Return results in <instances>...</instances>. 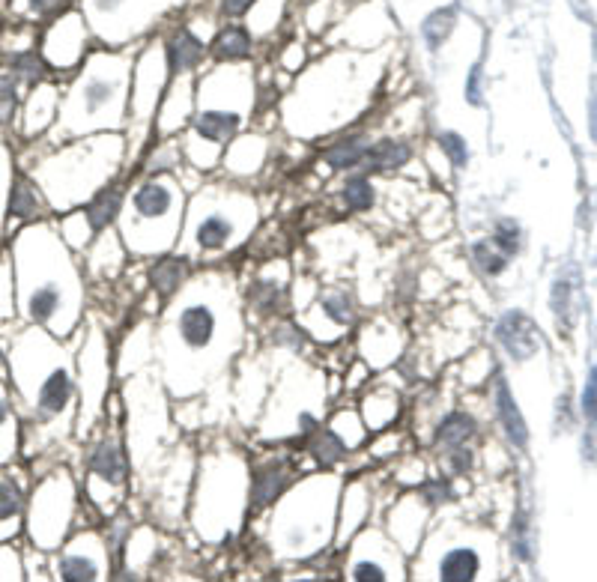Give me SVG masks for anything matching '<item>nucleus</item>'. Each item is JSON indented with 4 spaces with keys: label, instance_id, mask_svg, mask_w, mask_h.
I'll list each match as a JSON object with an SVG mask.
<instances>
[{
    "label": "nucleus",
    "instance_id": "nucleus-48",
    "mask_svg": "<svg viewBox=\"0 0 597 582\" xmlns=\"http://www.w3.org/2000/svg\"><path fill=\"white\" fill-rule=\"evenodd\" d=\"M451 21H454V18H451L448 9H445V12H442V9L433 12V15L424 21V36H427V42H430V45H442V39H445L448 30H451Z\"/></svg>",
    "mask_w": 597,
    "mask_h": 582
},
{
    "label": "nucleus",
    "instance_id": "nucleus-44",
    "mask_svg": "<svg viewBox=\"0 0 597 582\" xmlns=\"http://www.w3.org/2000/svg\"><path fill=\"white\" fill-rule=\"evenodd\" d=\"M15 272H12V263L9 260H0V320H12L15 314Z\"/></svg>",
    "mask_w": 597,
    "mask_h": 582
},
{
    "label": "nucleus",
    "instance_id": "nucleus-20",
    "mask_svg": "<svg viewBox=\"0 0 597 582\" xmlns=\"http://www.w3.org/2000/svg\"><path fill=\"white\" fill-rule=\"evenodd\" d=\"M293 481H296V466H293L290 454L272 451L266 457H254L251 460V514H248V520L269 511Z\"/></svg>",
    "mask_w": 597,
    "mask_h": 582
},
{
    "label": "nucleus",
    "instance_id": "nucleus-34",
    "mask_svg": "<svg viewBox=\"0 0 597 582\" xmlns=\"http://www.w3.org/2000/svg\"><path fill=\"white\" fill-rule=\"evenodd\" d=\"M24 514H27V496L21 481L12 475H0V541L15 538Z\"/></svg>",
    "mask_w": 597,
    "mask_h": 582
},
{
    "label": "nucleus",
    "instance_id": "nucleus-27",
    "mask_svg": "<svg viewBox=\"0 0 597 582\" xmlns=\"http://www.w3.org/2000/svg\"><path fill=\"white\" fill-rule=\"evenodd\" d=\"M192 272H195V266H192L183 254H177V251L150 260L147 287H150V293L156 296V308H159V311L177 296V290L192 278Z\"/></svg>",
    "mask_w": 597,
    "mask_h": 582
},
{
    "label": "nucleus",
    "instance_id": "nucleus-30",
    "mask_svg": "<svg viewBox=\"0 0 597 582\" xmlns=\"http://www.w3.org/2000/svg\"><path fill=\"white\" fill-rule=\"evenodd\" d=\"M126 192H129V174L117 177L114 183H108L93 200H87V203L81 206L96 236H99L102 230H108V227L117 224V218H120V212H123V203H126Z\"/></svg>",
    "mask_w": 597,
    "mask_h": 582
},
{
    "label": "nucleus",
    "instance_id": "nucleus-38",
    "mask_svg": "<svg viewBox=\"0 0 597 582\" xmlns=\"http://www.w3.org/2000/svg\"><path fill=\"white\" fill-rule=\"evenodd\" d=\"M54 114H57V93L51 87H42L36 84L30 99H27V108H24V135L27 138H36L42 135L45 129H51L54 123Z\"/></svg>",
    "mask_w": 597,
    "mask_h": 582
},
{
    "label": "nucleus",
    "instance_id": "nucleus-1",
    "mask_svg": "<svg viewBox=\"0 0 597 582\" xmlns=\"http://www.w3.org/2000/svg\"><path fill=\"white\" fill-rule=\"evenodd\" d=\"M245 344L242 287L224 263L195 269L156 317V371L174 400L227 386Z\"/></svg>",
    "mask_w": 597,
    "mask_h": 582
},
{
    "label": "nucleus",
    "instance_id": "nucleus-42",
    "mask_svg": "<svg viewBox=\"0 0 597 582\" xmlns=\"http://www.w3.org/2000/svg\"><path fill=\"white\" fill-rule=\"evenodd\" d=\"M18 448V418L9 403V391L0 383V466H6L15 457Z\"/></svg>",
    "mask_w": 597,
    "mask_h": 582
},
{
    "label": "nucleus",
    "instance_id": "nucleus-29",
    "mask_svg": "<svg viewBox=\"0 0 597 582\" xmlns=\"http://www.w3.org/2000/svg\"><path fill=\"white\" fill-rule=\"evenodd\" d=\"M126 260H129V251L123 245L117 224L102 230L87 248V272L99 281H114L120 272H126Z\"/></svg>",
    "mask_w": 597,
    "mask_h": 582
},
{
    "label": "nucleus",
    "instance_id": "nucleus-21",
    "mask_svg": "<svg viewBox=\"0 0 597 582\" xmlns=\"http://www.w3.org/2000/svg\"><path fill=\"white\" fill-rule=\"evenodd\" d=\"M403 347H406V335L392 317H374L368 320L362 329H359V338H356V353L359 359L374 371H389L395 362H400L403 356Z\"/></svg>",
    "mask_w": 597,
    "mask_h": 582
},
{
    "label": "nucleus",
    "instance_id": "nucleus-49",
    "mask_svg": "<svg viewBox=\"0 0 597 582\" xmlns=\"http://www.w3.org/2000/svg\"><path fill=\"white\" fill-rule=\"evenodd\" d=\"M27 3L36 18H57L69 6V0H27Z\"/></svg>",
    "mask_w": 597,
    "mask_h": 582
},
{
    "label": "nucleus",
    "instance_id": "nucleus-33",
    "mask_svg": "<svg viewBox=\"0 0 597 582\" xmlns=\"http://www.w3.org/2000/svg\"><path fill=\"white\" fill-rule=\"evenodd\" d=\"M478 436V421L472 412L466 409H451L445 412L436 427H433V448L442 451V448H457V445H469L472 439Z\"/></svg>",
    "mask_w": 597,
    "mask_h": 582
},
{
    "label": "nucleus",
    "instance_id": "nucleus-25",
    "mask_svg": "<svg viewBox=\"0 0 597 582\" xmlns=\"http://www.w3.org/2000/svg\"><path fill=\"white\" fill-rule=\"evenodd\" d=\"M150 365H156V317H144L132 323V329L126 332L117 350L114 371H117V380H126Z\"/></svg>",
    "mask_w": 597,
    "mask_h": 582
},
{
    "label": "nucleus",
    "instance_id": "nucleus-41",
    "mask_svg": "<svg viewBox=\"0 0 597 582\" xmlns=\"http://www.w3.org/2000/svg\"><path fill=\"white\" fill-rule=\"evenodd\" d=\"M9 69H12L9 75H12L15 81H24V84L36 87V84L45 81L51 63H48L45 54H39L36 48H24V51H18V54L9 57Z\"/></svg>",
    "mask_w": 597,
    "mask_h": 582
},
{
    "label": "nucleus",
    "instance_id": "nucleus-39",
    "mask_svg": "<svg viewBox=\"0 0 597 582\" xmlns=\"http://www.w3.org/2000/svg\"><path fill=\"white\" fill-rule=\"evenodd\" d=\"M326 427L344 442V448L347 451H359L368 439H371V430L365 427V418H362V412L359 409H353V406H341V409H335L329 418H326Z\"/></svg>",
    "mask_w": 597,
    "mask_h": 582
},
{
    "label": "nucleus",
    "instance_id": "nucleus-13",
    "mask_svg": "<svg viewBox=\"0 0 597 582\" xmlns=\"http://www.w3.org/2000/svg\"><path fill=\"white\" fill-rule=\"evenodd\" d=\"M108 421L102 427V433L87 445L84 451V496L87 502L102 514L111 517L117 511L126 508L135 484V466H132V454L126 445V433L120 430L117 418H102Z\"/></svg>",
    "mask_w": 597,
    "mask_h": 582
},
{
    "label": "nucleus",
    "instance_id": "nucleus-9",
    "mask_svg": "<svg viewBox=\"0 0 597 582\" xmlns=\"http://www.w3.org/2000/svg\"><path fill=\"white\" fill-rule=\"evenodd\" d=\"M129 99H132V72L123 57H102L69 93L57 138L75 141L102 132H126L129 126Z\"/></svg>",
    "mask_w": 597,
    "mask_h": 582
},
{
    "label": "nucleus",
    "instance_id": "nucleus-8",
    "mask_svg": "<svg viewBox=\"0 0 597 582\" xmlns=\"http://www.w3.org/2000/svg\"><path fill=\"white\" fill-rule=\"evenodd\" d=\"M189 189L180 171L171 174H132L117 230L129 257L153 260L171 254L183 233Z\"/></svg>",
    "mask_w": 597,
    "mask_h": 582
},
{
    "label": "nucleus",
    "instance_id": "nucleus-17",
    "mask_svg": "<svg viewBox=\"0 0 597 582\" xmlns=\"http://www.w3.org/2000/svg\"><path fill=\"white\" fill-rule=\"evenodd\" d=\"M51 574L54 580L63 582L111 580L114 559H111L102 529H81L69 541H63L60 550H54Z\"/></svg>",
    "mask_w": 597,
    "mask_h": 582
},
{
    "label": "nucleus",
    "instance_id": "nucleus-50",
    "mask_svg": "<svg viewBox=\"0 0 597 582\" xmlns=\"http://www.w3.org/2000/svg\"><path fill=\"white\" fill-rule=\"evenodd\" d=\"M254 3H257V0H221V15L239 18V15H245V12H251Z\"/></svg>",
    "mask_w": 597,
    "mask_h": 582
},
{
    "label": "nucleus",
    "instance_id": "nucleus-43",
    "mask_svg": "<svg viewBox=\"0 0 597 582\" xmlns=\"http://www.w3.org/2000/svg\"><path fill=\"white\" fill-rule=\"evenodd\" d=\"M472 260H475L484 272H490V275H499V272L508 266V254H505L493 239L475 242V245H472Z\"/></svg>",
    "mask_w": 597,
    "mask_h": 582
},
{
    "label": "nucleus",
    "instance_id": "nucleus-16",
    "mask_svg": "<svg viewBox=\"0 0 597 582\" xmlns=\"http://www.w3.org/2000/svg\"><path fill=\"white\" fill-rule=\"evenodd\" d=\"M350 582H392L409 577V556L389 538L383 526H365L347 541L341 568Z\"/></svg>",
    "mask_w": 597,
    "mask_h": 582
},
{
    "label": "nucleus",
    "instance_id": "nucleus-46",
    "mask_svg": "<svg viewBox=\"0 0 597 582\" xmlns=\"http://www.w3.org/2000/svg\"><path fill=\"white\" fill-rule=\"evenodd\" d=\"M424 478H427V475H424V460H421L418 454H409V457H403L398 466H395V481H398V484L418 487Z\"/></svg>",
    "mask_w": 597,
    "mask_h": 582
},
{
    "label": "nucleus",
    "instance_id": "nucleus-15",
    "mask_svg": "<svg viewBox=\"0 0 597 582\" xmlns=\"http://www.w3.org/2000/svg\"><path fill=\"white\" fill-rule=\"evenodd\" d=\"M78 374V433H90L102 418L111 397V380L117 377L111 362V341L102 326H87V335H81V350L75 359Z\"/></svg>",
    "mask_w": 597,
    "mask_h": 582
},
{
    "label": "nucleus",
    "instance_id": "nucleus-32",
    "mask_svg": "<svg viewBox=\"0 0 597 582\" xmlns=\"http://www.w3.org/2000/svg\"><path fill=\"white\" fill-rule=\"evenodd\" d=\"M81 45H84V33H81V21L78 18H63L54 24V30L48 33L45 42V60L54 66H72L81 57Z\"/></svg>",
    "mask_w": 597,
    "mask_h": 582
},
{
    "label": "nucleus",
    "instance_id": "nucleus-22",
    "mask_svg": "<svg viewBox=\"0 0 597 582\" xmlns=\"http://www.w3.org/2000/svg\"><path fill=\"white\" fill-rule=\"evenodd\" d=\"M430 520H433V508L415 490H409L386 511L383 529L389 532V538L398 544L400 550L412 559L418 544L424 541V532H427Z\"/></svg>",
    "mask_w": 597,
    "mask_h": 582
},
{
    "label": "nucleus",
    "instance_id": "nucleus-18",
    "mask_svg": "<svg viewBox=\"0 0 597 582\" xmlns=\"http://www.w3.org/2000/svg\"><path fill=\"white\" fill-rule=\"evenodd\" d=\"M356 302L350 296V290L344 287H329L311 299V305H305L302 311H296V323L305 329V335L317 344H335L341 338H347V332H353L356 326Z\"/></svg>",
    "mask_w": 597,
    "mask_h": 582
},
{
    "label": "nucleus",
    "instance_id": "nucleus-35",
    "mask_svg": "<svg viewBox=\"0 0 597 582\" xmlns=\"http://www.w3.org/2000/svg\"><path fill=\"white\" fill-rule=\"evenodd\" d=\"M412 147L406 141L398 138H383V141H374L365 162L359 165L362 174H383V171H400L412 162Z\"/></svg>",
    "mask_w": 597,
    "mask_h": 582
},
{
    "label": "nucleus",
    "instance_id": "nucleus-47",
    "mask_svg": "<svg viewBox=\"0 0 597 582\" xmlns=\"http://www.w3.org/2000/svg\"><path fill=\"white\" fill-rule=\"evenodd\" d=\"M15 105H18V87L12 75H0V126L9 123L15 117Z\"/></svg>",
    "mask_w": 597,
    "mask_h": 582
},
{
    "label": "nucleus",
    "instance_id": "nucleus-3",
    "mask_svg": "<svg viewBox=\"0 0 597 582\" xmlns=\"http://www.w3.org/2000/svg\"><path fill=\"white\" fill-rule=\"evenodd\" d=\"M9 371L27 430L63 442L78 421V374L63 341L39 326L24 329L9 350Z\"/></svg>",
    "mask_w": 597,
    "mask_h": 582
},
{
    "label": "nucleus",
    "instance_id": "nucleus-19",
    "mask_svg": "<svg viewBox=\"0 0 597 582\" xmlns=\"http://www.w3.org/2000/svg\"><path fill=\"white\" fill-rule=\"evenodd\" d=\"M248 320H275L290 308V269L287 260H269L242 287Z\"/></svg>",
    "mask_w": 597,
    "mask_h": 582
},
{
    "label": "nucleus",
    "instance_id": "nucleus-36",
    "mask_svg": "<svg viewBox=\"0 0 597 582\" xmlns=\"http://www.w3.org/2000/svg\"><path fill=\"white\" fill-rule=\"evenodd\" d=\"M251 48H254V33L242 24H224L212 45H209V54L218 60V63H239V60H248L251 57Z\"/></svg>",
    "mask_w": 597,
    "mask_h": 582
},
{
    "label": "nucleus",
    "instance_id": "nucleus-14",
    "mask_svg": "<svg viewBox=\"0 0 597 582\" xmlns=\"http://www.w3.org/2000/svg\"><path fill=\"white\" fill-rule=\"evenodd\" d=\"M78 514V484L69 469L45 475L27 499V532L36 550L54 553L69 538Z\"/></svg>",
    "mask_w": 597,
    "mask_h": 582
},
{
    "label": "nucleus",
    "instance_id": "nucleus-40",
    "mask_svg": "<svg viewBox=\"0 0 597 582\" xmlns=\"http://www.w3.org/2000/svg\"><path fill=\"white\" fill-rule=\"evenodd\" d=\"M338 194H341V203H344L347 212H368L374 206V200H377V189H374L371 177L362 174V171L347 174V180H344V186H341Z\"/></svg>",
    "mask_w": 597,
    "mask_h": 582
},
{
    "label": "nucleus",
    "instance_id": "nucleus-23",
    "mask_svg": "<svg viewBox=\"0 0 597 582\" xmlns=\"http://www.w3.org/2000/svg\"><path fill=\"white\" fill-rule=\"evenodd\" d=\"M374 514V487L368 481V475L350 478L344 481L341 490V505H338V535H335V547H347V541L368 526V517Z\"/></svg>",
    "mask_w": 597,
    "mask_h": 582
},
{
    "label": "nucleus",
    "instance_id": "nucleus-24",
    "mask_svg": "<svg viewBox=\"0 0 597 582\" xmlns=\"http://www.w3.org/2000/svg\"><path fill=\"white\" fill-rule=\"evenodd\" d=\"M266 159H269V141L260 132H242L227 144L218 171L227 180L245 183L266 168Z\"/></svg>",
    "mask_w": 597,
    "mask_h": 582
},
{
    "label": "nucleus",
    "instance_id": "nucleus-7",
    "mask_svg": "<svg viewBox=\"0 0 597 582\" xmlns=\"http://www.w3.org/2000/svg\"><path fill=\"white\" fill-rule=\"evenodd\" d=\"M123 174H129L126 132H102L66 141L30 171L51 212L60 215L81 209L87 200H93Z\"/></svg>",
    "mask_w": 597,
    "mask_h": 582
},
{
    "label": "nucleus",
    "instance_id": "nucleus-6",
    "mask_svg": "<svg viewBox=\"0 0 597 582\" xmlns=\"http://www.w3.org/2000/svg\"><path fill=\"white\" fill-rule=\"evenodd\" d=\"M248 514H251V457L224 439L198 454L186 517L203 544L224 547L245 529Z\"/></svg>",
    "mask_w": 597,
    "mask_h": 582
},
{
    "label": "nucleus",
    "instance_id": "nucleus-51",
    "mask_svg": "<svg viewBox=\"0 0 597 582\" xmlns=\"http://www.w3.org/2000/svg\"><path fill=\"white\" fill-rule=\"evenodd\" d=\"M21 574V568H18V556L12 553V547L6 550V562H0V580H12V577H18Z\"/></svg>",
    "mask_w": 597,
    "mask_h": 582
},
{
    "label": "nucleus",
    "instance_id": "nucleus-45",
    "mask_svg": "<svg viewBox=\"0 0 597 582\" xmlns=\"http://www.w3.org/2000/svg\"><path fill=\"white\" fill-rule=\"evenodd\" d=\"M436 150L457 168V171H463L466 168V162H469V150H466V141L460 138V135H454V132H442L439 135V144H436Z\"/></svg>",
    "mask_w": 597,
    "mask_h": 582
},
{
    "label": "nucleus",
    "instance_id": "nucleus-26",
    "mask_svg": "<svg viewBox=\"0 0 597 582\" xmlns=\"http://www.w3.org/2000/svg\"><path fill=\"white\" fill-rule=\"evenodd\" d=\"M51 212L48 200L42 189L36 186V180L24 171H15L12 177V189H9V200H6V230L21 227V224H33L42 221Z\"/></svg>",
    "mask_w": 597,
    "mask_h": 582
},
{
    "label": "nucleus",
    "instance_id": "nucleus-2",
    "mask_svg": "<svg viewBox=\"0 0 597 582\" xmlns=\"http://www.w3.org/2000/svg\"><path fill=\"white\" fill-rule=\"evenodd\" d=\"M18 311L30 326L66 341L84 320V272L57 224L33 221L12 242Z\"/></svg>",
    "mask_w": 597,
    "mask_h": 582
},
{
    "label": "nucleus",
    "instance_id": "nucleus-4",
    "mask_svg": "<svg viewBox=\"0 0 597 582\" xmlns=\"http://www.w3.org/2000/svg\"><path fill=\"white\" fill-rule=\"evenodd\" d=\"M344 475L335 469H317L296 478L266 517V550L278 565L311 562L326 550H335L338 505Z\"/></svg>",
    "mask_w": 597,
    "mask_h": 582
},
{
    "label": "nucleus",
    "instance_id": "nucleus-31",
    "mask_svg": "<svg viewBox=\"0 0 597 582\" xmlns=\"http://www.w3.org/2000/svg\"><path fill=\"white\" fill-rule=\"evenodd\" d=\"M206 54V45L192 27H177L168 42H165V60H168V72L171 78L177 75H189Z\"/></svg>",
    "mask_w": 597,
    "mask_h": 582
},
{
    "label": "nucleus",
    "instance_id": "nucleus-37",
    "mask_svg": "<svg viewBox=\"0 0 597 582\" xmlns=\"http://www.w3.org/2000/svg\"><path fill=\"white\" fill-rule=\"evenodd\" d=\"M371 144H374L371 135H365V132H347V138H341V141H335V144H329L323 150V159L335 171H359V165L365 162Z\"/></svg>",
    "mask_w": 597,
    "mask_h": 582
},
{
    "label": "nucleus",
    "instance_id": "nucleus-11",
    "mask_svg": "<svg viewBox=\"0 0 597 582\" xmlns=\"http://www.w3.org/2000/svg\"><path fill=\"white\" fill-rule=\"evenodd\" d=\"M326 374L308 359H293L290 368L278 377L275 388L266 397L263 418L257 424V436L263 442H302L323 427L326 415Z\"/></svg>",
    "mask_w": 597,
    "mask_h": 582
},
{
    "label": "nucleus",
    "instance_id": "nucleus-28",
    "mask_svg": "<svg viewBox=\"0 0 597 582\" xmlns=\"http://www.w3.org/2000/svg\"><path fill=\"white\" fill-rule=\"evenodd\" d=\"M359 412L365 418V427L371 430V436L383 433V430H392L395 421L403 412V397L392 383H371L368 391L362 394L359 400Z\"/></svg>",
    "mask_w": 597,
    "mask_h": 582
},
{
    "label": "nucleus",
    "instance_id": "nucleus-12",
    "mask_svg": "<svg viewBox=\"0 0 597 582\" xmlns=\"http://www.w3.org/2000/svg\"><path fill=\"white\" fill-rule=\"evenodd\" d=\"M123 415H126V445L132 454L135 475L147 472L156 460L165 457V451L180 439L174 430L171 403L174 397L162 383L156 365L132 374L123 380Z\"/></svg>",
    "mask_w": 597,
    "mask_h": 582
},
{
    "label": "nucleus",
    "instance_id": "nucleus-5",
    "mask_svg": "<svg viewBox=\"0 0 597 582\" xmlns=\"http://www.w3.org/2000/svg\"><path fill=\"white\" fill-rule=\"evenodd\" d=\"M260 215L257 194L242 183L227 177L200 180L186 200L183 233L174 251L195 269L227 263V257L251 242L260 227Z\"/></svg>",
    "mask_w": 597,
    "mask_h": 582
},
{
    "label": "nucleus",
    "instance_id": "nucleus-10",
    "mask_svg": "<svg viewBox=\"0 0 597 582\" xmlns=\"http://www.w3.org/2000/svg\"><path fill=\"white\" fill-rule=\"evenodd\" d=\"M496 538L490 529L457 523V520H430L424 541L409 559L412 580L433 582H475L493 577L496 568Z\"/></svg>",
    "mask_w": 597,
    "mask_h": 582
}]
</instances>
